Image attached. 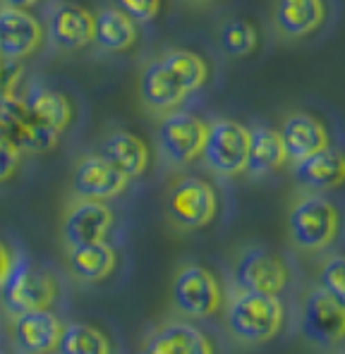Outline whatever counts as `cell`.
<instances>
[{"instance_id":"603a6c76","label":"cell","mask_w":345,"mask_h":354,"mask_svg":"<svg viewBox=\"0 0 345 354\" xmlns=\"http://www.w3.org/2000/svg\"><path fill=\"white\" fill-rule=\"evenodd\" d=\"M137 22L120 8H101L96 15V41L108 53H125L137 44Z\"/></svg>"},{"instance_id":"5b68a950","label":"cell","mask_w":345,"mask_h":354,"mask_svg":"<svg viewBox=\"0 0 345 354\" xmlns=\"http://www.w3.org/2000/svg\"><path fill=\"white\" fill-rule=\"evenodd\" d=\"M218 211V196L211 182L202 177H182L172 185L166 199L168 221L177 230L195 232L211 225Z\"/></svg>"},{"instance_id":"8992f818","label":"cell","mask_w":345,"mask_h":354,"mask_svg":"<svg viewBox=\"0 0 345 354\" xmlns=\"http://www.w3.org/2000/svg\"><path fill=\"white\" fill-rule=\"evenodd\" d=\"M221 285L216 275L200 263H185L172 280V304L190 319H209L221 309Z\"/></svg>"},{"instance_id":"d6a6232c","label":"cell","mask_w":345,"mask_h":354,"mask_svg":"<svg viewBox=\"0 0 345 354\" xmlns=\"http://www.w3.org/2000/svg\"><path fill=\"white\" fill-rule=\"evenodd\" d=\"M190 3H209V0H190Z\"/></svg>"},{"instance_id":"ba28073f","label":"cell","mask_w":345,"mask_h":354,"mask_svg":"<svg viewBox=\"0 0 345 354\" xmlns=\"http://www.w3.org/2000/svg\"><path fill=\"white\" fill-rule=\"evenodd\" d=\"M290 270L285 261L266 247H249L235 261V283L240 290L281 295L288 288Z\"/></svg>"},{"instance_id":"3957f363","label":"cell","mask_w":345,"mask_h":354,"mask_svg":"<svg viewBox=\"0 0 345 354\" xmlns=\"http://www.w3.org/2000/svg\"><path fill=\"white\" fill-rule=\"evenodd\" d=\"M5 311L19 316L24 311L51 309L57 299V283L55 278L36 266L24 252H12V266L0 285Z\"/></svg>"},{"instance_id":"d4e9b609","label":"cell","mask_w":345,"mask_h":354,"mask_svg":"<svg viewBox=\"0 0 345 354\" xmlns=\"http://www.w3.org/2000/svg\"><path fill=\"white\" fill-rule=\"evenodd\" d=\"M57 352H62V354H108V352H113V345L98 328H94L89 324H70V326H62Z\"/></svg>"},{"instance_id":"7a4b0ae2","label":"cell","mask_w":345,"mask_h":354,"mask_svg":"<svg viewBox=\"0 0 345 354\" xmlns=\"http://www.w3.org/2000/svg\"><path fill=\"white\" fill-rule=\"evenodd\" d=\"M290 242L300 252H326L341 232V211L324 194H305L297 199L288 216Z\"/></svg>"},{"instance_id":"f1b7e54d","label":"cell","mask_w":345,"mask_h":354,"mask_svg":"<svg viewBox=\"0 0 345 354\" xmlns=\"http://www.w3.org/2000/svg\"><path fill=\"white\" fill-rule=\"evenodd\" d=\"M118 8L125 10L137 24H149L161 10V0H118Z\"/></svg>"},{"instance_id":"52a82bcc","label":"cell","mask_w":345,"mask_h":354,"mask_svg":"<svg viewBox=\"0 0 345 354\" xmlns=\"http://www.w3.org/2000/svg\"><path fill=\"white\" fill-rule=\"evenodd\" d=\"M206 134L209 124L202 118L185 111H170L159 127V147L170 163L187 165L202 156Z\"/></svg>"},{"instance_id":"1f68e13d","label":"cell","mask_w":345,"mask_h":354,"mask_svg":"<svg viewBox=\"0 0 345 354\" xmlns=\"http://www.w3.org/2000/svg\"><path fill=\"white\" fill-rule=\"evenodd\" d=\"M5 5H12V8H22V10H29L34 5H39L41 0H3Z\"/></svg>"},{"instance_id":"4dcf8cb0","label":"cell","mask_w":345,"mask_h":354,"mask_svg":"<svg viewBox=\"0 0 345 354\" xmlns=\"http://www.w3.org/2000/svg\"><path fill=\"white\" fill-rule=\"evenodd\" d=\"M15 67V62H10V60H5L3 55H0V86H3V82L8 80V75H10V70Z\"/></svg>"},{"instance_id":"d6986e66","label":"cell","mask_w":345,"mask_h":354,"mask_svg":"<svg viewBox=\"0 0 345 354\" xmlns=\"http://www.w3.org/2000/svg\"><path fill=\"white\" fill-rule=\"evenodd\" d=\"M326 19L324 0H276L274 22L285 39H305Z\"/></svg>"},{"instance_id":"4fadbf2b","label":"cell","mask_w":345,"mask_h":354,"mask_svg":"<svg viewBox=\"0 0 345 354\" xmlns=\"http://www.w3.org/2000/svg\"><path fill=\"white\" fill-rule=\"evenodd\" d=\"M51 41L62 50H82L94 44L96 17L77 3H57L48 19Z\"/></svg>"},{"instance_id":"9c48e42d","label":"cell","mask_w":345,"mask_h":354,"mask_svg":"<svg viewBox=\"0 0 345 354\" xmlns=\"http://www.w3.org/2000/svg\"><path fill=\"white\" fill-rule=\"evenodd\" d=\"M302 335L317 347H338L345 342V306L324 290H315L302 311Z\"/></svg>"},{"instance_id":"8fae6325","label":"cell","mask_w":345,"mask_h":354,"mask_svg":"<svg viewBox=\"0 0 345 354\" xmlns=\"http://www.w3.org/2000/svg\"><path fill=\"white\" fill-rule=\"evenodd\" d=\"M44 39L41 22L22 8H0V55L10 62H19L36 53Z\"/></svg>"},{"instance_id":"6da1fadb","label":"cell","mask_w":345,"mask_h":354,"mask_svg":"<svg viewBox=\"0 0 345 354\" xmlns=\"http://www.w3.org/2000/svg\"><path fill=\"white\" fill-rule=\"evenodd\" d=\"M285 321V309L278 295L240 290V295L230 301L228 328L235 340L245 345H264L281 333Z\"/></svg>"},{"instance_id":"5bb4252c","label":"cell","mask_w":345,"mask_h":354,"mask_svg":"<svg viewBox=\"0 0 345 354\" xmlns=\"http://www.w3.org/2000/svg\"><path fill=\"white\" fill-rule=\"evenodd\" d=\"M62 335L60 319L51 309L24 311L15 316L12 340L19 352L27 354H46L57 350V342Z\"/></svg>"},{"instance_id":"484cf974","label":"cell","mask_w":345,"mask_h":354,"mask_svg":"<svg viewBox=\"0 0 345 354\" xmlns=\"http://www.w3.org/2000/svg\"><path fill=\"white\" fill-rule=\"evenodd\" d=\"M218 46L228 58H247L259 46V34L254 24L245 19H230L218 31Z\"/></svg>"},{"instance_id":"30bf717a","label":"cell","mask_w":345,"mask_h":354,"mask_svg":"<svg viewBox=\"0 0 345 354\" xmlns=\"http://www.w3.org/2000/svg\"><path fill=\"white\" fill-rule=\"evenodd\" d=\"M130 185V177L120 173L118 168L101 153L85 156L77 163L75 175H72V192L80 199H96L108 201L120 196Z\"/></svg>"},{"instance_id":"7402d4cb","label":"cell","mask_w":345,"mask_h":354,"mask_svg":"<svg viewBox=\"0 0 345 354\" xmlns=\"http://www.w3.org/2000/svg\"><path fill=\"white\" fill-rule=\"evenodd\" d=\"M288 163V151L278 129L274 127H257L249 129V160L247 173L252 177H266L274 175Z\"/></svg>"},{"instance_id":"cb8c5ba5","label":"cell","mask_w":345,"mask_h":354,"mask_svg":"<svg viewBox=\"0 0 345 354\" xmlns=\"http://www.w3.org/2000/svg\"><path fill=\"white\" fill-rule=\"evenodd\" d=\"M161 58H163L168 70L175 75V80L180 82V86L187 91V96L197 93L209 82L206 60H204L200 53H195V50L177 48V50H168V53L161 55Z\"/></svg>"},{"instance_id":"7c38bea8","label":"cell","mask_w":345,"mask_h":354,"mask_svg":"<svg viewBox=\"0 0 345 354\" xmlns=\"http://www.w3.org/2000/svg\"><path fill=\"white\" fill-rule=\"evenodd\" d=\"M113 223H115V216L106 201L82 199L65 213L62 237H65L67 247H77V244H89V242H103V239L111 235Z\"/></svg>"},{"instance_id":"e0dca14e","label":"cell","mask_w":345,"mask_h":354,"mask_svg":"<svg viewBox=\"0 0 345 354\" xmlns=\"http://www.w3.org/2000/svg\"><path fill=\"white\" fill-rule=\"evenodd\" d=\"M139 96L146 103V108L156 113H170L187 98V91L180 86L175 75L168 70L163 58L151 60L142 70L139 77Z\"/></svg>"},{"instance_id":"277c9868","label":"cell","mask_w":345,"mask_h":354,"mask_svg":"<svg viewBox=\"0 0 345 354\" xmlns=\"http://www.w3.org/2000/svg\"><path fill=\"white\" fill-rule=\"evenodd\" d=\"M202 158L211 173L221 177H238L247 173L249 129L238 120L218 118L209 124Z\"/></svg>"},{"instance_id":"f546056e","label":"cell","mask_w":345,"mask_h":354,"mask_svg":"<svg viewBox=\"0 0 345 354\" xmlns=\"http://www.w3.org/2000/svg\"><path fill=\"white\" fill-rule=\"evenodd\" d=\"M10 266H12V252H10L8 244L0 239V285H3L5 278H8Z\"/></svg>"},{"instance_id":"9a60e30c","label":"cell","mask_w":345,"mask_h":354,"mask_svg":"<svg viewBox=\"0 0 345 354\" xmlns=\"http://www.w3.org/2000/svg\"><path fill=\"white\" fill-rule=\"evenodd\" d=\"M283 137L288 158L300 163L307 156H315L331 144L326 124L310 113H292L285 118L283 127L278 129Z\"/></svg>"},{"instance_id":"83f0119b","label":"cell","mask_w":345,"mask_h":354,"mask_svg":"<svg viewBox=\"0 0 345 354\" xmlns=\"http://www.w3.org/2000/svg\"><path fill=\"white\" fill-rule=\"evenodd\" d=\"M22 153L24 151L17 147L10 137H5L0 132V185L8 182L10 177L19 170V163H22Z\"/></svg>"},{"instance_id":"ffe728a7","label":"cell","mask_w":345,"mask_h":354,"mask_svg":"<svg viewBox=\"0 0 345 354\" xmlns=\"http://www.w3.org/2000/svg\"><path fill=\"white\" fill-rule=\"evenodd\" d=\"M101 156L108 158L120 173H125L130 180H137L146 173L151 160V151L146 142L127 129H115L108 134L101 144Z\"/></svg>"},{"instance_id":"ac0fdd59","label":"cell","mask_w":345,"mask_h":354,"mask_svg":"<svg viewBox=\"0 0 345 354\" xmlns=\"http://www.w3.org/2000/svg\"><path fill=\"white\" fill-rule=\"evenodd\" d=\"M149 354H211L213 345L206 335L192 324L170 321L156 328L144 342Z\"/></svg>"},{"instance_id":"2e32d148","label":"cell","mask_w":345,"mask_h":354,"mask_svg":"<svg viewBox=\"0 0 345 354\" xmlns=\"http://www.w3.org/2000/svg\"><path fill=\"white\" fill-rule=\"evenodd\" d=\"M295 180L307 192H331L345 185V153L326 147L315 156L295 163Z\"/></svg>"},{"instance_id":"4316f807","label":"cell","mask_w":345,"mask_h":354,"mask_svg":"<svg viewBox=\"0 0 345 354\" xmlns=\"http://www.w3.org/2000/svg\"><path fill=\"white\" fill-rule=\"evenodd\" d=\"M319 290L331 295L336 301L345 306V257L333 254L319 268Z\"/></svg>"},{"instance_id":"44dd1931","label":"cell","mask_w":345,"mask_h":354,"mask_svg":"<svg viewBox=\"0 0 345 354\" xmlns=\"http://www.w3.org/2000/svg\"><path fill=\"white\" fill-rule=\"evenodd\" d=\"M67 266H70L72 275L82 283H103L118 268V252L106 239L103 242L77 244V247H70Z\"/></svg>"}]
</instances>
